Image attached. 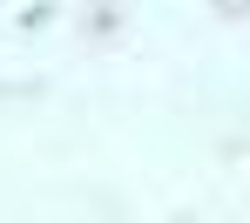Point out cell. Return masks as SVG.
<instances>
[{
    "label": "cell",
    "mask_w": 250,
    "mask_h": 223,
    "mask_svg": "<svg viewBox=\"0 0 250 223\" xmlns=\"http://www.w3.org/2000/svg\"><path fill=\"white\" fill-rule=\"evenodd\" d=\"M122 0H88V14H82V27L95 34V41H108V34H122Z\"/></svg>",
    "instance_id": "1"
},
{
    "label": "cell",
    "mask_w": 250,
    "mask_h": 223,
    "mask_svg": "<svg viewBox=\"0 0 250 223\" xmlns=\"http://www.w3.org/2000/svg\"><path fill=\"white\" fill-rule=\"evenodd\" d=\"M216 20H250V0H209Z\"/></svg>",
    "instance_id": "2"
}]
</instances>
